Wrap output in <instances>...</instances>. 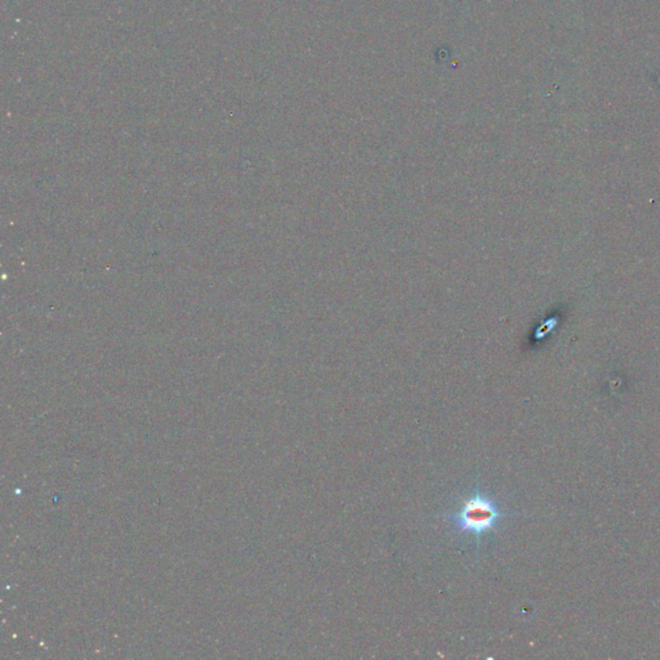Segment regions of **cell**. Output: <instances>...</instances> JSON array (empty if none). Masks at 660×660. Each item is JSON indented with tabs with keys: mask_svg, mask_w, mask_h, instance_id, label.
Here are the masks:
<instances>
[{
	"mask_svg": "<svg viewBox=\"0 0 660 660\" xmlns=\"http://www.w3.org/2000/svg\"><path fill=\"white\" fill-rule=\"evenodd\" d=\"M507 516L493 498L477 490L463 502L459 510L444 516V519L458 534L471 532L480 541L486 532H494L496 525Z\"/></svg>",
	"mask_w": 660,
	"mask_h": 660,
	"instance_id": "cell-1",
	"label": "cell"
}]
</instances>
